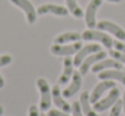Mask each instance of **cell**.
Instances as JSON below:
<instances>
[{
    "instance_id": "d6986e66",
    "label": "cell",
    "mask_w": 125,
    "mask_h": 116,
    "mask_svg": "<svg viewBox=\"0 0 125 116\" xmlns=\"http://www.w3.org/2000/svg\"><path fill=\"white\" fill-rule=\"evenodd\" d=\"M66 7H67L69 12L74 16V18H82L83 16V11L78 5L77 0H66Z\"/></svg>"
},
{
    "instance_id": "7a4b0ae2",
    "label": "cell",
    "mask_w": 125,
    "mask_h": 116,
    "mask_svg": "<svg viewBox=\"0 0 125 116\" xmlns=\"http://www.w3.org/2000/svg\"><path fill=\"white\" fill-rule=\"evenodd\" d=\"M120 93H121V92H120L118 88H116V86L112 88L110 92L108 93V96L104 97V99H101V100H98L97 103L93 104L94 111H95V112H104V111H106L108 108H112L114 104H116L117 100H118Z\"/></svg>"
},
{
    "instance_id": "5bb4252c",
    "label": "cell",
    "mask_w": 125,
    "mask_h": 116,
    "mask_svg": "<svg viewBox=\"0 0 125 116\" xmlns=\"http://www.w3.org/2000/svg\"><path fill=\"white\" fill-rule=\"evenodd\" d=\"M51 96H52V101H54V104L57 105L61 111H63V112H70V111H71L70 104L65 100L62 92H61V89H59V85H54V86H52Z\"/></svg>"
},
{
    "instance_id": "7402d4cb",
    "label": "cell",
    "mask_w": 125,
    "mask_h": 116,
    "mask_svg": "<svg viewBox=\"0 0 125 116\" xmlns=\"http://www.w3.org/2000/svg\"><path fill=\"white\" fill-rule=\"evenodd\" d=\"M71 112H73V116H85L83 112L81 109V104L79 101H74L73 105H71Z\"/></svg>"
},
{
    "instance_id": "83f0119b",
    "label": "cell",
    "mask_w": 125,
    "mask_h": 116,
    "mask_svg": "<svg viewBox=\"0 0 125 116\" xmlns=\"http://www.w3.org/2000/svg\"><path fill=\"white\" fill-rule=\"evenodd\" d=\"M122 108H124V115H125V90H124V97H122Z\"/></svg>"
},
{
    "instance_id": "d4e9b609",
    "label": "cell",
    "mask_w": 125,
    "mask_h": 116,
    "mask_svg": "<svg viewBox=\"0 0 125 116\" xmlns=\"http://www.w3.org/2000/svg\"><path fill=\"white\" fill-rule=\"evenodd\" d=\"M113 46H114V49H116V50L121 51V53H125V43L120 42V40H114Z\"/></svg>"
},
{
    "instance_id": "9a60e30c",
    "label": "cell",
    "mask_w": 125,
    "mask_h": 116,
    "mask_svg": "<svg viewBox=\"0 0 125 116\" xmlns=\"http://www.w3.org/2000/svg\"><path fill=\"white\" fill-rule=\"evenodd\" d=\"M73 73H74V62L70 57H66L65 61H63V72L58 78V85L67 84L70 81V78L73 77Z\"/></svg>"
},
{
    "instance_id": "277c9868",
    "label": "cell",
    "mask_w": 125,
    "mask_h": 116,
    "mask_svg": "<svg viewBox=\"0 0 125 116\" xmlns=\"http://www.w3.org/2000/svg\"><path fill=\"white\" fill-rule=\"evenodd\" d=\"M82 47L81 42H73L71 45H54L50 47V51H51L54 55H62V57H70L73 54H77V51Z\"/></svg>"
},
{
    "instance_id": "ba28073f",
    "label": "cell",
    "mask_w": 125,
    "mask_h": 116,
    "mask_svg": "<svg viewBox=\"0 0 125 116\" xmlns=\"http://www.w3.org/2000/svg\"><path fill=\"white\" fill-rule=\"evenodd\" d=\"M11 3H14L16 7H19L20 10L24 11L26 13V19H27L28 24H32L35 23L36 20V10L35 7L32 5V3L30 1V0H11Z\"/></svg>"
},
{
    "instance_id": "2e32d148",
    "label": "cell",
    "mask_w": 125,
    "mask_h": 116,
    "mask_svg": "<svg viewBox=\"0 0 125 116\" xmlns=\"http://www.w3.org/2000/svg\"><path fill=\"white\" fill-rule=\"evenodd\" d=\"M100 80H117L121 84L125 85V70L122 72L121 69H110V70H102L98 73Z\"/></svg>"
},
{
    "instance_id": "8fae6325",
    "label": "cell",
    "mask_w": 125,
    "mask_h": 116,
    "mask_svg": "<svg viewBox=\"0 0 125 116\" xmlns=\"http://www.w3.org/2000/svg\"><path fill=\"white\" fill-rule=\"evenodd\" d=\"M36 13H38V15L52 13V15H57V16H67L69 15V10H67V7H62V5L49 3V4H42L41 7H38Z\"/></svg>"
},
{
    "instance_id": "484cf974",
    "label": "cell",
    "mask_w": 125,
    "mask_h": 116,
    "mask_svg": "<svg viewBox=\"0 0 125 116\" xmlns=\"http://www.w3.org/2000/svg\"><path fill=\"white\" fill-rule=\"evenodd\" d=\"M28 116H39V111L36 105H31L28 108Z\"/></svg>"
},
{
    "instance_id": "44dd1931",
    "label": "cell",
    "mask_w": 125,
    "mask_h": 116,
    "mask_svg": "<svg viewBox=\"0 0 125 116\" xmlns=\"http://www.w3.org/2000/svg\"><path fill=\"white\" fill-rule=\"evenodd\" d=\"M109 54L112 55V58L120 61L121 64H125V53H121V51H118V50H110Z\"/></svg>"
},
{
    "instance_id": "3957f363",
    "label": "cell",
    "mask_w": 125,
    "mask_h": 116,
    "mask_svg": "<svg viewBox=\"0 0 125 116\" xmlns=\"http://www.w3.org/2000/svg\"><path fill=\"white\" fill-rule=\"evenodd\" d=\"M82 39L85 40H95V42H101L105 47L112 49L113 47V39L105 34L104 31H95V30H86L82 32Z\"/></svg>"
},
{
    "instance_id": "52a82bcc",
    "label": "cell",
    "mask_w": 125,
    "mask_h": 116,
    "mask_svg": "<svg viewBox=\"0 0 125 116\" xmlns=\"http://www.w3.org/2000/svg\"><path fill=\"white\" fill-rule=\"evenodd\" d=\"M114 86H116V82H114L113 80H101V82L98 84V85L93 89L92 93H90V103H92V104L97 103L98 100L102 97V94L105 93V92L110 90Z\"/></svg>"
},
{
    "instance_id": "ffe728a7",
    "label": "cell",
    "mask_w": 125,
    "mask_h": 116,
    "mask_svg": "<svg viewBox=\"0 0 125 116\" xmlns=\"http://www.w3.org/2000/svg\"><path fill=\"white\" fill-rule=\"evenodd\" d=\"M121 111H122V100H117L116 104L112 107L109 116H120L121 115Z\"/></svg>"
},
{
    "instance_id": "5b68a950",
    "label": "cell",
    "mask_w": 125,
    "mask_h": 116,
    "mask_svg": "<svg viewBox=\"0 0 125 116\" xmlns=\"http://www.w3.org/2000/svg\"><path fill=\"white\" fill-rule=\"evenodd\" d=\"M102 4V0H90L89 4L86 7V12H85V22L86 26L90 30L97 27V22H95V13H97L98 8Z\"/></svg>"
},
{
    "instance_id": "8992f818",
    "label": "cell",
    "mask_w": 125,
    "mask_h": 116,
    "mask_svg": "<svg viewBox=\"0 0 125 116\" xmlns=\"http://www.w3.org/2000/svg\"><path fill=\"white\" fill-rule=\"evenodd\" d=\"M105 57H106V51H104V50H100V51H97V53L90 54V55L86 57V58L82 61V64L79 65V73H81L82 76H86L87 73H89L90 67H92L93 65H95L98 61L104 59Z\"/></svg>"
},
{
    "instance_id": "4316f807",
    "label": "cell",
    "mask_w": 125,
    "mask_h": 116,
    "mask_svg": "<svg viewBox=\"0 0 125 116\" xmlns=\"http://www.w3.org/2000/svg\"><path fill=\"white\" fill-rule=\"evenodd\" d=\"M3 86H4V78H3V76L0 74V89L3 88Z\"/></svg>"
},
{
    "instance_id": "6da1fadb",
    "label": "cell",
    "mask_w": 125,
    "mask_h": 116,
    "mask_svg": "<svg viewBox=\"0 0 125 116\" xmlns=\"http://www.w3.org/2000/svg\"><path fill=\"white\" fill-rule=\"evenodd\" d=\"M36 85H38L39 93H41V103H39V108H41L42 112L50 109V105H51V88H50L49 82H47L44 78H38L36 81Z\"/></svg>"
},
{
    "instance_id": "7c38bea8",
    "label": "cell",
    "mask_w": 125,
    "mask_h": 116,
    "mask_svg": "<svg viewBox=\"0 0 125 116\" xmlns=\"http://www.w3.org/2000/svg\"><path fill=\"white\" fill-rule=\"evenodd\" d=\"M81 85H82V74L79 72H74L73 77H71L70 85L62 92L63 97H65V99H70V97H73L74 94L81 89Z\"/></svg>"
},
{
    "instance_id": "30bf717a",
    "label": "cell",
    "mask_w": 125,
    "mask_h": 116,
    "mask_svg": "<svg viewBox=\"0 0 125 116\" xmlns=\"http://www.w3.org/2000/svg\"><path fill=\"white\" fill-rule=\"evenodd\" d=\"M100 50H101V46L98 45V43H89V45H86V46H82V47L77 51L75 58L73 59L74 66L79 67V65L82 64V61H83L86 57H89L90 54H93V53H97V51H100Z\"/></svg>"
},
{
    "instance_id": "f546056e",
    "label": "cell",
    "mask_w": 125,
    "mask_h": 116,
    "mask_svg": "<svg viewBox=\"0 0 125 116\" xmlns=\"http://www.w3.org/2000/svg\"><path fill=\"white\" fill-rule=\"evenodd\" d=\"M3 111H4V108H3V107H1V105H0V116L3 115Z\"/></svg>"
},
{
    "instance_id": "f1b7e54d",
    "label": "cell",
    "mask_w": 125,
    "mask_h": 116,
    "mask_svg": "<svg viewBox=\"0 0 125 116\" xmlns=\"http://www.w3.org/2000/svg\"><path fill=\"white\" fill-rule=\"evenodd\" d=\"M106 1H110V3H121L122 0H106Z\"/></svg>"
},
{
    "instance_id": "4fadbf2b",
    "label": "cell",
    "mask_w": 125,
    "mask_h": 116,
    "mask_svg": "<svg viewBox=\"0 0 125 116\" xmlns=\"http://www.w3.org/2000/svg\"><path fill=\"white\" fill-rule=\"evenodd\" d=\"M106 69H122V64L120 61L114 58H104L101 61H98L95 65H93L92 67V72L93 73H100L102 70H106Z\"/></svg>"
},
{
    "instance_id": "4dcf8cb0",
    "label": "cell",
    "mask_w": 125,
    "mask_h": 116,
    "mask_svg": "<svg viewBox=\"0 0 125 116\" xmlns=\"http://www.w3.org/2000/svg\"><path fill=\"white\" fill-rule=\"evenodd\" d=\"M41 116H47V115H44V113H42V115Z\"/></svg>"
},
{
    "instance_id": "e0dca14e",
    "label": "cell",
    "mask_w": 125,
    "mask_h": 116,
    "mask_svg": "<svg viewBox=\"0 0 125 116\" xmlns=\"http://www.w3.org/2000/svg\"><path fill=\"white\" fill-rule=\"evenodd\" d=\"M79 104H81V109L83 112L85 116H98L97 112L94 111V108L90 107V93L89 92H83L79 97Z\"/></svg>"
},
{
    "instance_id": "603a6c76",
    "label": "cell",
    "mask_w": 125,
    "mask_h": 116,
    "mask_svg": "<svg viewBox=\"0 0 125 116\" xmlns=\"http://www.w3.org/2000/svg\"><path fill=\"white\" fill-rule=\"evenodd\" d=\"M12 62V57L8 55V54H4V55H0V67L7 66Z\"/></svg>"
},
{
    "instance_id": "9c48e42d",
    "label": "cell",
    "mask_w": 125,
    "mask_h": 116,
    "mask_svg": "<svg viewBox=\"0 0 125 116\" xmlns=\"http://www.w3.org/2000/svg\"><path fill=\"white\" fill-rule=\"evenodd\" d=\"M97 28H100L101 31H106V32H110L113 34L117 39H121L125 40V31L124 28L118 26V24L113 23V22H109V20H101L100 23H97Z\"/></svg>"
},
{
    "instance_id": "cb8c5ba5",
    "label": "cell",
    "mask_w": 125,
    "mask_h": 116,
    "mask_svg": "<svg viewBox=\"0 0 125 116\" xmlns=\"http://www.w3.org/2000/svg\"><path fill=\"white\" fill-rule=\"evenodd\" d=\"M47 116H70L67 112H63V111H58V109H50L49 115Z\"/></svg>"
},
{
    "instance_id": "ac0fdd59",
    "label": "cell",
    "mask_w": 125,
    "mask_h": 116,
    "mask_svg": "<svg viewBox=\"0 0 125 116\" xmlns=\"http://www.w3.org/2000/svg\"><path fill=\"white\" fill-rule=\"evenodd\" d=\"M81 38H82V35L75 31L63 32V34H59L55 38L54 43H57V45H66V43H70V42H78Z\"/></svg>"
}]
</instances>
